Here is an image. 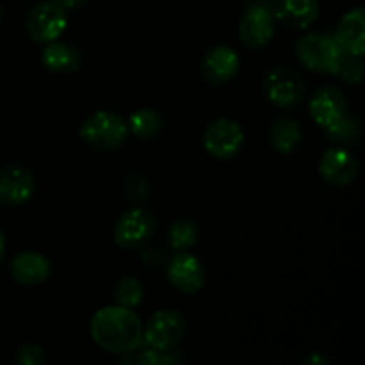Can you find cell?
I'll use <instances>...</instances> for the list:
<instances>
[{"instance_id": "cell-1", "label": "cell", "mask_w": 365, "mask_h": 365, "mask_svg": "<svg viewBox=\"0 0 365 365\" xmlns=\"http://www.w3.org/2000/svg\"><path fill=\"white\" fill-rule=\"evenodd\" d=\"M89 331L96 344L114 355H125L143 344V324L134 310L114 305L93 316Z\"/></svg>"}, {"instance_id": "cell-2", "label": "cell", "mask_w": 365, "mask_h": 365, "mask_svg": "<svg viewBox=\"0 0 365 365\" xmlns=\"http://www.w3.org/2000/svg\"><path fill=\"white\" fill-rule=\"evenodd\" d=\"M82 141L98 152H109L125 145L128 138V125L121 116L110 110H98L86 118L81 125Z\"/></svg>"}, {"instance_id": "cell-3", "label": "cell", "mask_w": 365, "mask_h": 365, "mask_svg": "<svg viewBox=\"0 0 365 365\" xmlns=\"http://www.w3.org/2000/svg\"><path fill=\"white\" fill-rule=\"evenodd\" d=\"M344 50L339 46L334 36L323 34V32H312L299 38L296 45V53L299 61L309 70L317 73H334Z\"/></svg>"}, {"instance_id": "cell-4", "label": "cell", "mask_w": 365, "mask_h": 365, "mask_svg": "<svg viewBox=\"0 0 365 365\" xmlns=\"http://www.w3.org/2000/svg\"><path fill=\"white\" fill-rule=\"evenodd\" d=\"M264 93L273 106L280 109H292L305 95V82L292 68L274 66L264 77Z\"/></svg>"}, {"instance_id": "cell-5", "label": "cell", "mask_w": 365, "mask_h": 365, "mask_svg": "<svg viewBox=\"0 0 365 365\" xmlns=\"http://www.w3.org/2000/svg\"><path fill=\"white\" fill-rule=\"evenodd\" d=\"M185 334V319L178 310L164 309L150 317L143 330V344L155 351L175 348Z\"/></svg>"}, {"instance_id": "cell-6", "label": "cell", "mask_w": 365, "mask_h": 365, "mask_svg": "<svg viewBox=\"0 0 365 365\" xmlns=\"http://www.w3.org/2000/svg\"><path fill=\"white\" fill-rule=\"evenodd\" d=\"M245 143V132L237 121L217 118L207 125L203 132V146L216 159H232L237 155Z\"/></svg>"}, {"instance_id": "cell-7", "label": "cell", "mask_w": 365, "mask_h": 365, "mask_svg": "<svg viewBox=\"0 0 365 365\" xmlns=\"http://www.w3.org/2000/svg\"><path fill=\"white\" fill-rule=\"evenodd\" d=\"M155 228V217L146 209H130L118 217L114 225L113 237L118 246L123 248H138L148 241Z\"/></svg>"}, {"instance_id": "cell-8", "label": "cell", "mask_w": 365, "mask_h": 365, "mask_svg": "<svg viewBox=\"0 0 365 365\" xmlns=\"http://www.w3.org/2000/svg\"><path fill=\"white\" fill-rule=\"evenodd\" d=\"M66 13L53 2L38 4L27 18V32L32 41L52 43L66 29Z\"/></svg>"}, {"instance_id": "cell-9", "label": "cell", "mask_w": 365, "mask_h": 365, "mask_svg": "<svg viewBox=\"0 0 365 365\" xmlns=\"http://www.w3.org/2000/svg\"><path fill=\"white\" fill-rule=\"evenodd\" d=\"M166 274L171 285L184 294H195V292L202 291V287L205 285L203 264L200 262L198 257L187 252H178L171 257L166 267Z\"/></svg>"}, {"instance_id": "cell-10", "label": "cell", "mask_w": 365, "mask_h": 365, "mask_svg": "<svg viewBox=\"0 0 365 365\" xmlns=\"http://www.w3.org/2000/svg\"><path fill=\"white\" fill-rule=\"evenodd\" d=\"M274 18L267 6H250L239 24L241 41L250 48H264L273 39Z\"/></svg>"}, {"instance_id": "cell-11", "label": "cell", "mask_w": 365, "mask_h": 365, "mask_svg": "<svg viewBox=\"0 0 365 365\" xmlns=\"http://www.w3.org/2000/svg\"><path fill=\"white\" fill-rule=\"evenodd\" d=\"M310 116L321 128H328L348 114L344 93L335 86H323L310 98Z\"/></svg>"}, {"instance_id": "cell-12", "label": "cell", "mask_w": 365, "mask_h": 365, "mask_svg": "<svg viewBox=\"0 0 365 365\" xmlns=\"http://www.w3.org/2000/svg\"><path fill=\"white\" fill-rule=\"evenodd\" d=\"M36 180L29 168L11 164L0 170V202L6 205H21L34 195Z\"/></svg>"}, {"instance_id": "cell-13", "label": "cell", "mask_w": 365, "mask_h": 365, "mask_svg": "<svg viewBox=\"0 0 365 365\" xmlns=\"http://www.w3.org/2000/svg\"><path fill=\"white\" fill-rule=\"evenodd\" d=\"M267 7L274 20L291 29H307L319 16L317 0H269Z\"/></svg>"}, {"instance_id": "cell-14", "label": "cell", "mask_w": 365, "mask_h": 365, "mask_svg": "<svg viewBox=\"0 0 365 365\" xmlns=\"http://www.w3.org/2000/svg\"><path fill=\"white\" fill-rule=\"evenodd\" d=\"M202 77L209 84L221 86L225 82L232 81L239 71V56L230 46H214L205 53L202 61Z\"/></svg>"}, {"instance_id": "cell-15", "label": "cell", "mask_w": 365, "mask_h": 365, "mask_svg": "<svg viewBox=\"0 0 365 365\" xmlns=\"http://www.w3.org/2000/svg\"><path fill=\"white\" fill-rule=\"evenodd\" d=\"M319 173L330 185L344 187L356 178L359 163L348 150L331 148L321 157Z\"/></svg>"}, {"instance_id": "cell-16", "label": "cell", "mask_w": 365, "mask_h": 365, "mask_svg": "<svg viewBox=\"0 0 365 365\" xmlns=\"http://www.w3.org/2000/svg\"><path fill=\"white\" fill-rule=\"evenodd\" d=\"M335 41L344 52L364 56L365 52V11L364 7L349 11L342 16L337 27Z\"/></svg>"}, {"instance_id": "cell-17", "label": "cell", "mask_w": 365, "mask_h": 365, "mask_svg": "<svg viewBox=\"0 0 365 365\" xmlns=\"http://www.w3.org/2000/svg\"><path fill=\"white\" fill-rule=\"evenodd\" d=\"M48 259L36 252H24L11 262V277L21 285H39L50 277Z\"/></svg>"}, {"instance_id": "cell-18", "label": "cell", "mask_w": 365, "mask_h": 365, "mask_svg": "<svg viewBox=\"0 0 365 365\" xmlns=\"http://www.w3.org/2000/svg\"><path fill=\"white\" fill-rule=\"evenodd\" d=\"M43 64L50 71H57V73L75 71L81 66V53L75 46L52 41L43 50Z\"/></svg>"}, {"instance_id": "cell-19", "label": "cell", "mask_w": 365, "mask_h": 365, "mask_svg": "<svg viewBox=\"0 0 365 365\" xmlns=\"http://www.w3.org/2000/svg\"><path fill=\"white\" fill-rule=\"evenodd\" d=\"M269 141L277 152L285 153V155L294 152L302 141V128L298 121L291 118H280L274 121L269 130Z\"/></svg>"}, {"instance_id": "cell-20", "label": "cell", "mask_w": 365, "mask_h": 365, "mask_svg": "<svg viewBox=\"0 0 365 365\" xmlns=\"http://www.w3.org/2000/svg\"><path fill=\"white\" fill-rule=\"evenodd\" d=\"M128 130L141 139H153L163 130V116L157 109L143 107L134 110L128 120Z\"/></svg>"}, {"instance_id": "cell-21", "label": "cell", "mask_w": 365, "mask_h": 365, "mask_svg": "<svg viewBox=\"0 0 365 365\" xmlns=\"http://www.w3.org/2000/svg\"><path fill=\"white\" fill-rule=\"evenodd\" d=\"M196 239H198V227L187 217L177 220L168 230V241L175 252H185L195 245Z\"/></svg>"}, {"instance_id": "cell-22", "label": "cell", "mask_w": 365, "mask_h": 365, "mask_svg": "<svg viewBox=\"0 0 365 365\" xmlns=\"http://www.w3.org/2000/svg\"><path fill=\"white\" fill-rule=\"evenodd\" d=\"M324 132H327V135L330 141L346 146V145H351V143L359 141V138L362 135V123H360L359 118L344 114V116H342L337 123H334L331 127L324 128Z\"/></svg>"}, {"instance_id": "cell-23", "label": "cell", "mask_w": 365, "mask_h": 365, "mask_svg": "<svg viewBox=\"0 0 365 365\" xmlns=\"http://www.w3.org/2000/svg\"><path fill=\"white\" fill-rule=\"evenodd\" d=\"M114 302L116 305L125 307V309H135L143 302V285L138 278L123 277L116 285H114Z\"/></svg>"}, {"instance_id": "cell-24", "label": "cell", "mask_w": 365, "mask_h": 365, "mask_svg": "<svg viewBox=\"0 0 365 365\" xmlns=\"http://www.w3.org/2000/svg\"><path fill=\"white\" fill-rule=\"evenodd\" d=\"M335 75H339L342 81L349 82V84H359L364 77L362 56H353V53L342 52Z\"/></svg>"}, {"instance_id": "cell-25", "label": "cell", "mask_w": 365, "mask_h": 365, "mask_svg": "<svg viewBox=\"0 0 365 365\" xmlns=\"http://www.w3.org/2000/svg\"><path fill=\"white\" fill-rule=\"evenodd\" d=\"M45 351L38 344H24L16 353V365H43Z\"/></svg>"}, {"instance_id": "cell-26", "label": "cell", "mask_w": 365, "mask_h": 365, "mask_svg": "<svg viewBox=\"0 0 365 365\" xmlns=\"http://www.w3.org/2000/svg\"><path fill=\"white\" fill-rule=\"evenodd\" d=\"M125 192H127L128 200L138 202V200H145L148 195V184L141 175H130L125 180Z\"/></svg>"}, {"instance_id": "cell-27", "label": "cell", "mask_w": 365, "mask_h": 365, "mask_svg": "<svg viewBox=\"0 0 365 365\" xmlns=\"http://www.w3.org/2000/svg\"><path fill=\"white\" fill-rule=\"evenodd\" d=\"M153 365H182V353L173 348L166 351H155Z\"/></svg>"}, {"instance_id": "cell-28", "label": "cell", "mask_w": 365, "mask_h": 365, "mask_svg": "<svg viewBox=\"0 0 365 365\" xmlns=\"http://www.w3.org/2000/svg\"><path fill=\"white\" fill-rule=\"evenodd\" d=\"M296 365H331V362L321 353H310V355L303 356Z\"/></svg>"}, {"instance_id": "cell-29", "label": "cell", "mask_w": 365, "mask_h": 365, "mask_svg": "<svg viewBox=\"0 0 365 365\" xmlns=\"http://www.w3.org/2000/svg\"><path fill=\"white\" fill-rule=\"evenodd\" d=\"M163 252L157 248L146 250V252L143 253V260H145V264H148V266H157V264L163 262Z\"/></svg>"}, {"instance_id": "cell-30", "label": "cell", "mask_w": 365, "mask_h": 365, "mask_svg": "<svg viewBox=\"0 0 365 365\" xmlns=\"http://www.w3.org/2000/svg\"><path fill=\"white\" fill-rule=\"evenodd\" d=\"M50 2L57 4V6L63 7V9L66 11V9H75V7L82 6V4H84L86 0H50Z\"/></svg>"}, {"instance_id": "cell-31", "label": "cell", "mask_w": 365, "mask_h": 365, "mask_svg": "<svg viewBox=\"0 0 365 365\" xmlns=\"http://www.w3.org/2000/svg\"><path fill=\"white\" fill-rule=\"evenodd\" d=\"M4 252H6V239H4L2 230H0V262L4 259Z\"/></svg>"}, {"instance_id": "cell-32", "label": "cell", "mask_w": 365, "mask_h": 365, "mask_svg": "<svg viewBox=\"0 0 365 365\" xmlns=\"http://www.w3.org/2000/svg\"><path fill=\"white\" fill-rule=\"evenodd\" d=\"M246 2H248L250 6H267L269 0H246Z\"/></svg>"}, {"instance_id": "cell-33", "label": "cell", "mask_w": 365, "mask_h": 365, "mask_svg": "<svg viewBox=\"0 0 365 365\" xmlns=\"http://www.w3.org/2000/svg\"><path fill=\"white\" fill-rule=\"evenodd\" d=\"M0 20H2V6H0Z\"/></svg>"}]
</instances>
